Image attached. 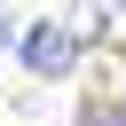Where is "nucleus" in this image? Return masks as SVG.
I'll return each instance as SVG.
<instances>
[{
  "instance_id": "nucleus-1",
  "label": "nucleus",
  "mask_w": 126,
  "mask_h": 126,
  "mask_svg": "<svg viewBox=\"0 0 126 126\" xmlns=\"http://www.w3.org/2000/svg\"><path fill=\"white\" fill-rule=\"evenodd\" d=\"M16 55H24L32 79H71V63H79V24H32V32L16 39Z\"/></svg>"
}]
</instances>
